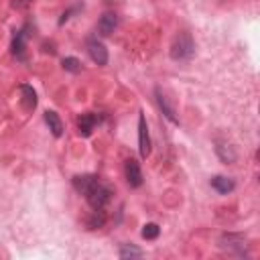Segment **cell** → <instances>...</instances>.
<instances>
[{"label": "cell", "instance_id": "11", "mask_svg": "<svg viewBox=\"0 0 260 260\" xmlns=\"http://www.w3.org/2000/svg\"><path fill=\"white\" fill-rule=\"evenodd\" d=\"M18 91H20V104L24 108V112H32L37 108V91L32 89V85L28 83H20L18 85Z\"/></svg>", "mask_w": 260, "mask_h": 260}, {"label": "cell", "instance_id": "14", "mask_svg": "<svg viewBox=\"0 0 260 260\" xmlns=\"http://www.w3.org/2000/svg\"><path fill=\"white\" fill-rule=\"evenodd\" d=\"M215 154H217L219 160L225 162V165H232V162H236V158H238L234 146H230L228 142H221V140H215Z\"/></svg>", "mask_w": 260, "mask_h": 260}, {"label": "cell", "instance_id": "16", "mask_svg": "<svg viewBox=\"0 0 260 260\" xmlns=\"http://www.w3.org/2000/svg\"><path fill=\"white\" fill-rule=\"evenodd\" d=\"M106 223V211L104 209H91V215L87 217V228L89 230H100Z\"/></svg>", "mask_w": 260, "mask_h": 260}, {"label": "cell", "instance_id": "19", "mask_svg": "<svg viewBox=\"0 0 260 260\" xmlns=\"http://www.w3.org/2000/svg\"><path fill=\"white\" fill-rule=\"evenodd\" d=\"M32 2H35V0H10V6L16 8V10H24V8H28Z\"/></svg>", "mask_w": 260, "mask_h": 260}, {"label": "cell", "instance_id": "9", "mask_svg": "<svg viewBox=\"0 0 260 260\" xmlns=\"http://www.w3.org/2000/svg\"><path fill=\"white\" fill-rule=\"evenodd\" d=\"M154 98H156V104H158V108H160L162 116H165V118H167L171 124H177V126H179V116H177L175 108L171 106L169 98L165 95V91H162L160 87H154Z\"/></svg>", "mask_w": 260, "mask_h": 260}, {"label": "cell", "instance_id": "6", "mask_svg": "<svg viewBox=\"0 0 260 260\" xmlns=\"http://www.w3.org/2000/svg\"><path fill=\"white\" fill-rule=\"evenodd\" d=\"M87 53H89V57H91V61L95 65H100V67L108 65V59H110L108 49H106V45L98 37H89L87 39Z\"/></svg>", "mask_w": 260, "mask_h": 260}, {"label": "cell", "instance_id": "4", "mask_svg": "<svg viewBox=\"0 0 260 260\" xmlns=\"http://www.w3.org/2000/svg\"><path fill=\"white\" fill-rule=\"evenodd\" d=\"M219 246L232 256H248V244L242 234H223L219 238Z\"/></svg>", "mask_w": 260, "mask_h": 260}, {"label": "cell", "instance_id": "17", "mask_svg": "<svg viewBox=\"0 0 260 260\" xmlns=\"http://www.w3.org/2000/svg\"><path fill=\"white\" fill-rule=\"evenodd\" d=\"M61 67H63L67 73H73V75H77V73H81V69H83V63H81L77 57H63V59H61Z\"/></svg>", "mask_w": 260, "mask_h": 260}, {"label": "cell", "instance_id": "15", "mask_svg": "<svg viewBox=\"0 0 260 260\" xmlns=\"http://www.w3.org/2000/svg\"><path fill=\"white\" fill-rule=\"evenodd\" d=\"M118 256L122 258V260H132V258H142L144 256V252L138 248V246H134V244H120V250H118Z\"/></svg>", "mask_w": 260, "mask_h": 260}, {"label": "cell", "instance_id": "2", "mask_svg": "<svg viewBox=\"0 0 260 260\" xmlns=\"http://www.w3.org/2000/svg\"><path fill=\"white\" fill-rule=\"evenodd\" d=\"M169 55L173 61H191L193 55H195V41L189 32H179L175 35L173 43H171V49H169Z\"/></svg>", "mask_w": 260, "mask_h": 260}, {"label": "cell", "instance_id": "7", "mask_svg": "<svg viewBox=\"0 0 260 260\" xmlns=\"http://www.w3.org/2000/svg\"><path fill=\"white\" fill-rule=\"evenodd\" d=\"M100 122V116L95 112H83L77 116V132L81 138H89Z\"/></svg>", "mask_w": 260, "mask_h": 260}, {"label": "cell", "instance_id": "13", "mask_svg": "<svg viewBox=\"0 0 260 260\" xmlns=\"http://www.w3.org/2000/svg\"><path fill=\"white\" fill-rule=\"evenodd\" d=\"M209 183H211V187H213L217 193H221V195H228V193H232V191L236 189L234 179H230V177H225V175H213Z\"/></svg>", "mask_w": 260, "mask_h": 260}, {"label": "cell", "instance_id": "20", "mask_svg": "<svg viewBox=\"0 0 260 260\" xmlns=\"http://www.w3.org/2000/svg\"><path fill=\"white\" fill-rule=\"evenodd\" d=\"M77 10H79V6H71V8H67V10L61 14V18H59V24H65V22L71 18V14H73V12H77Z\"/></svg>", "mask_w": 260, "mask_h": 260}, {"label": "cell", "instance_id": "12", "mask_svg": "<svg viewBox=\"0 0 260 260\" xmlns=\"http://www.w3.org/2000/svg\"><path fill=\"white\" fill-rule=\"evenodd\" d=\"M43 118H45V124H47L49 130H51V134H53L55 138H61V136H63V122H61L59 114H57L55 110H47V112L43 114Z\"/></svg>", "mask_w": 260, "mask_h": 260}, {"label": "cell", "instance_id": "8", "mask_svg": "<svg viewBox=\"0 0 260 260\" xmlns=\"http://www.w3.org/2000/svg\"><path fill=\"white\" fill-rule=\"evenodd\" d=\"M124 177H126V183L132 187V189H138L142 185V171H140V165L136 158H128L124 162Z\"/></svg>", "mask_w": 260, "mask_h": 260}, {"label": "cell", "instance_id": "5", "mask_svg": "<svg viewBox=\"0 0 260 260\" xmlns=\"http://www.w3.org/2000/svg\"><path fill=\"white\" fill-rule=\"evenodd\" d=\"M150 150H152V142H150L146 116H144V112H140V116H138V152H140L142 158H148Z\"/></svg>", "mask_w": 260, "mask_h": 260}, {"label": "cell", "instance_id": "10", "mask_svg": "<svg viewBox=\"0 0 260 260\" xmlns=\"http://www.w3.org/2000/svg\"><path fill=\"white\" fill-rule=\"evenodd\" d=\"M118 14L116 12H104L102 16H100V20H98V26H95V30H98V35L100 37H110L116 28H118Z\"/></svg>", "mask_w": 260, "mask_h": 260}, {"label": "cell", "instance_id": "3", "mask_svg": "<svg viewBox=\"0 0 260 260\" xmlns=\"http://www.w3.org/2000/svg\"><path fill=\"white\" fill-rule=\"evenodd\" d=\"M28 30H30V22H24L22 28L14 30L12 41H10V55H12L16 61H20V63L26 61V39H28V35H30Z\"/></svg>", "mask_w": 260, "mask_h": 260}, {"label": "cell", "instance_id": "1", "mask_svg": "<svg viewBox=\"0 0 260 260\" xmlns=\"http://www.w3.org/2000/svg\"><path fill=\"white\" fill-rule=\"evenodd\" d=\"M71 185L79 195L85 197L91 209H106V205L112 201V189L98 175H75L71 179Z\"/></svg>", "mask_w": 260, "mask_h": 260}, {"label": "cell", "instance_id": "18", "mask_svg": "<svg viewBox=\"0 0 260 260\" xmlns=\"http://www.w3.org/2000/svg\"><path fill=\"white\" fill-rule=\"evenodd\" d=\"M158 234H160L158 223L148 221V223H144V225H142V238H144V240H156V238H158Z\"/></svg>", "mask_w": 260, "mask_h": 260}]
</instances>
